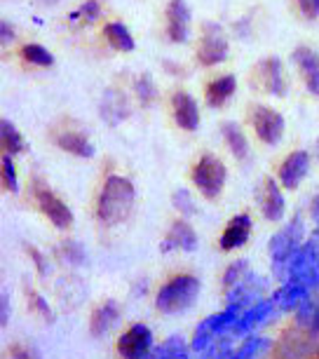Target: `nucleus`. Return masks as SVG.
<instances>
[{"label":"nucleus","mask_w":319,"mask_h":359,"mask_svg":"<svg viewBox=\"0 0 319 359\" xmlns=\"http://www.w3.org/2000/svg\"><path fill=\"white\" fill-rule=\"evenodd\" d=\"M134 202H137V188L130 179L125 176H108L104 191L99 195V221L106 223V226H118V223H125L134 212Z\"/></svg>","instance_id":"f257e3e1"},{"label":"nucleus","mask_w":319,"mask_h":359,"mask_svg":"<svg viewBox=\"0 0 319 359\" xmlns=\"http://www.w3.org/2000/svg\"><path fill=\"white\" fill-rule=\"evenodd\" d=\"M200 289H202V284L198 277L176 275L158 291L155 306L165 315H179L183 310L195 306V301H198V296H200Z\"/></svg>","instance_id":"f03ea898"},{"label":"nucleus","mask_w":319,"mask_h":359,"mask_svg":"<svg viewBox=\"0 0 319 359\" xmlns=\"http://www.w3.org/2000/svg\"><path fill=\"white\" fill-rule=\"evenodd\" d=\"M301 249V219L289 223L287 228H282L273 240H270V256H273V270L277 277H287L289 261L294 259V254Z\"/></svg>","instance_id":"7ed1b4c3"},{"label":"nucleus","mask_w":319,"mask_h":359,"mask_svg":"<svg viewBox=\"0 0 319 359\" xmlns=\"http://www.w3.org/2000/svg\"><path fill=\"white\" fill-rule=\"evenodd\" d=\"M226 165L216 155H202L193 169V184L207 200H216L226 186Z\"/></svg>","instance_id":"20e7f679"},{"label":"nucleus","mask_w":319,"mask_h":359,"mask_svg":"<svg viewBox=\"0 0 319 359\" xmlns=\"http://www.w3.org/2000/svg\"><path fill=\"white\" fill-rule=\"evenodd\" d=\"M202 40L198 47V59L202 66H216L226 62L228 57V38L219 24H205L202 26Z\"/></svg>","instance_id":"39448f33"},{"label":"nucleus","mask_w":319,"mask_h":359,"mask_svg":"<svg viewBox=\"0 0 319 359\" xmlns=\"http://www.w3.org/2000/svg\"><path fill=\"white\" fill-rule=\"evenodd\" d=\"M153 352V331L146 324H132L118 338V355L122 359H146Z\"/></svg>","instance_id":"423d86ee"},{"label":"nucleus","mask_w":319,"mask_h":359,"mask_svg":"<svg viewBox=\"0 0 319 359\" xmlns=\"http://www.w3.org/2000/svg\"><path fill=\"white\" fill-rule=\"evenodd\" d=\"M254 130L263 144L275 146V144H280V139L284 134V118L268 106H256L254 108Z\"/></svg>","instance_id":"0eeeda50"},{"label":"nucleus","mask_w":319,"mask_h":359,"mask_svg":"<svg viewBox=\"0 0 319 359\" xmlns=\"http://www.w3.org/2000/svg\"><path fill=\"white\" fill-rule=\"evenodd\" d=\"M36 200L40 205V212H43L47 219L52 221L54 228L64 230V228H69L73 223L71 209L66 207V202L61 198H57L52 191H47V188H36Z\"/></svg>","instance_id":"6e6552de"},{"label":"nucleus","mask_w":319,"mask_h":359,"mask_svg":"<svg viewBox=\"0 0 319 359\" xmlns=\"http://www.w3.org/2000/svg\"><path fill=\"white\" fill-rule=\"evenodd\" d=\"M130 101L120 90H106L104 97L99 101V113L108 127H118L130 118Z\"/></svg>","instance_id":"1a4fd4ad"},{"label":"nucleus","mask_w":319,"mask_h":359,"mask_svg":"<svg viewBox=\"0 0 319 359\" xmlns=\"http://www.w3.org/2000/svg\"><path fill=\"white\" fill-rule=\"evenodd\" d=\"M308 167H310L308 153L305 151L291 153L280 167V184L287 188V191H296V188L301 186V181L308 176Z\"/></svg>","instance_id":"9d476101"},{"label":"nucleus","mask_w":319,"mask_h":359,"mask_svg":"<svg viewBox=\"0 0 319 359\" xmlns=\"http://www.w3.org/2000/svg\"><path fill=\"white\" fill-rule=\"evenodd\" d=\"M294 62L305 80V87H308L315 97H319V54L312 50V47L301 45L294 50Z\"/></svg>","instance_id":"9b49d317"},{"label":"nucleus","mask_w":319,"mask_h":359,"mask_svg":"<svg viewBox=\"0 0 319 359\" xmlns=\"http://www.w3.org/2000/svg\"><path fill=\"white\" fill-rule=\"evenodd\" d=\"M190 26V10L183 0H169L167 5V33L172 43H186Z\"/></svg>","instance_id":"f8f14e48"},{"label":"nucleus","mask_w":319,"mask_h":359,"mask_svg":"<svg viewBox=\"0 0 319 359\" xmlns=\"http://www.w3.org/2000/svg\"><path fill=\"white\" fill-rule=\"evenodd\" d=\"M174 106V118L179 123L181 130L195 132L200 127V111H198V101L190 97L188 92H176L172 97Z\"/></svg>","instance_id":"ddd939ff"},{"label":"nucleus","mask_w":319,"mask_h":359,"mask_svg":"<svg viewBox=\"0 0 319 359\" xmlns=\"http://www.w3.org/2000/svg\"><path fill=\"white\" fill-rule=\"evenodd\" d=\"M162 252H172V249H181V252H195L198 249V235H195L193 226L188 221H174L169 228L167 237L162 240Z\"/></svg>","instance_id":"4468645a"},{"label":"nucleus","mask_w":319,"mask_h":359,"mask_svg":"<svg viewBox=\"0 0 319 359\" xmlns=\"http://www.w3.org/2000/svg\"><path fill=\"white\" fill-rule=\"evenodd\" d=\"M259 78L263 90L273 97H284L287 94V78H284L282 64L277 57H268L259 64Z\"/></svg>","instance_id":"2eb2a0df"},{"label":"nucleus","mask_w":319,"mask_h":359,"mask_svg":"<svg viewBox=\"0 0 319 359\" xmlns=\"http://www.w3.org/2000/svg\"><path fill=\"white\" fill-rule=\"evenodd\" d=\"M251 235V216L249 214H237L235 219H230L221 235V249L223 252H233V249H240L247 245Z\"/></svg>","instance_id":"dca6fc26"},{"label":"nucleus","mask_w":319,"mask_h":359,"mask_svg":"<svg viewBox=\"0 0 319 359\" xmlns=\"http://www.w3.org/2000/svg\"><path fill=\"white\" fill-rule=\"evenodd\" d=\"M308 296H310V289L305 287V284L287 280V282H284L282 287L273 294V301H275V306H277V308H282V310H287V313H291V310H298V308H301L303 303L308 301Z\"/></svg>","instance_id":"f3484780"},{"label":"nucleus","mask_w":319,"mask_h":359,"mask_svg":"<svg viewBox=\"0 0 319 359\" xmlns=\"http://www.w3.org/2000/svg\"><path fill=\"white\" fill-rule=\"evenodd\" d=\"M120 322V310L115 306L113 301H106L104 306L97 308L92 313V320H90V334L94 338H101L106 334H111L115 329V324Z\"/></svg>","instance_id":"a211bd4d"},{"label":"nucleus","mask_w":319,"mask_h":359,"mask_svg":"<svg viewBox=\"0 0 319 359\" xmlns=\"http://www.w3.org/2000/svg\"><path fill=\"white\" fill-rule=\"evenodd\" d=\"M284 207H287L284 205V195L277 188L275 179H266V184H263V205H261L263 216L268 221H282Z\"/></svg>","instance_id":"6ab92c4d"},{"label":"nucleus","mask_w":319,"mask_h":359,"mask_svg":"<svg viewBox=\"0 0 319 359\" xmlns=\"http://www.w3.org/2000/svg\"><path fill=\"white\" fill-rule=\"evenodd\" d=\"M275 308V301L273 298H268V301H259L256 306L247 308L240 317V322H237L235 331L237 334H249L251 329H256L259 324H263L270 317V313H273Z\"/></svg>","instance_id":"aec40b11"},{"label":"nucleus","mask_w":319,"mask_h":359,"mask_svg":"<svg viewBox=\"0 0 319 359\" xmlns=\"http://www.w3.org/2000/svg\"><path fill=\"white\" fill-rule=\"evenodd\" d=\"M57 146L61 148V151L78 155V158H92L94 155L92 141L80 132H61L57 137Z\"/></svg>","instance_id":"412c9836"},{"label":"nucleus","mask_w":319,"mask_h":359,"mask_svg":"<svg viewBox=\"0 0 319 359\" xmlns=\"http://www.w3.org/2000/svg\"><path fill=\"white\" fill-rule=\"evenodd\" d=\"M237 90V78L235 76H223L207 87V104L212 108H221L226 101L233 97Z\"/></svg>","instance_id":"4be33fe9"},{"label":"nucleus","mask_w":319,"mask_h":359,"mask_svg":"<svg viewBox=\"0 0 319 359\" xmlns=\"http://www.w3.org/2000/svg\"><path fill=\"white\" fill-rule=\"evenodd\" d=\"M221 132H223V139H226V144L230 148V153H233L237 160L249 158V141H247V137H244V132L240 130V125L223 123Z\"/></svg>","instance_id":"5701e85b"},{"label":"nucleus","mask_w":319,"mask_h":359,"mask_svg":"<svg viewBox=\"0 0 319 359\" xmlns=\"http://www.w3.org/2000/svg\"><path fill=\"white\" fill-rule=\"evenodd\" d=\"M104 36H106L108 45H111L113 50H118V52H132L134 50V38H132V33L127 31L125 24H120V22L106 24Z\"/></svg>","instance_id":"b1692460"},{"label":"nucleus","mask_w":319,"mask_h":359,"mask_svg":"<svg viewBox=\"0 0 319 359\" xmlns=\"http://www.w3.org/2000/svg\"><path fill=\"white\" fill-rule=\"evenodd\" d=\"M186 352L188 345L183 341V336H169L165 343L153 348V352L146 359H186Z\"/></svg>","instance_id":"393cba45"},{"label":"nucleus","mask_w":319,"mask_h":359,"mask_svg":"<svg viewBox=\"0 0 319 359\" xmlns=\"http://www.w3.org/2000/svg\"><path fill=\"white\" fill-rule=\"evenodd\" d=\"M0 139H3V151H8V155L22 153L26 148L24 137L17 132V127L12 125L10 120H3V123H0Z\"/></svg>","instance_id":"a878e982"},{"label":"nucleus","mask_w":319,"mask_h":359,"mask_svg":"<svg viewBox=\"0 0 319 359\" xmlns=\"http://www.w3.org/2000/svg\"><path fill=\"white\" fill-rule=\"evenodd\" d=\"M268 345H270V343L266 341V338L251 336V338H247V341H244V343L240 345V348H237L228 359H256L263 350L268 348Z\"/></svg>","instance_id":"bb28decb"},{"label":"nucleus","mask_w":319,"mask_h":359,"mask_svg":"<svg viewBox=\"0 0 319 359\" xmlns=\"http://www.w3.org/2000/svg\"><path fill=\"white\" fill-rule=\"evenodd\" d=\"M134 90H137V97L144 106H151L155 99H158V87H155L153 78L148 73H141V76L134 80Z\"/></svg>","instance_id":"cd10ccee"},{"label":"nucleus","mask_w":319,"mask_h":359,"mask_svg":"<svg viewBox=\"0 0 319 359\" xmlns=\"http://www.w3.org/2000/svg\"><path fill=\"white\" fill-rule=\"evenodd\" d=\"M22 57L26 59V62H31V64H36V66H52V64H54L52 52H50V50H45L43 45H36V43L24 45Z\"/></svg>","instance_id":"c85d7f7f"},{"label":"nucleus","mask_w":319,"mask_h":359,"mask_svg":"<svg viewBox=\"0 0 319 359\" xmlns=\"http://www.w3.org/2000/svg\"><path fill=\"white\" fill-rule=\"evenodd\" d=\"M101 8H99V0H87L83 3L76 12H71V22L73 24H92L94 19H99Z\"/></svg>","instance_id":"c756f323"},{"label":"nucleus","mask_w":319,"mask_h":359,"mask_svg":"<svg viewBox=\"0 0 319 359\" xmlns=\"http://www.w3.org/2000/svg\"><path fill=\"white\" fill-rule=\"evenodd\" d=\"M249 273H251V270H249V266H247V261H235L233 266H230V268L226 270L223 284H226V289L235 287V284H237V282H242Z\"/></svg>","instance_id":"7c9ffc66"},{"label":"nucleus","mask_w":319,"mask_h":359,"mask_svg":"<svg viewBox=\"0 0 319 359\" xmlns=\"http://www.w3.org/2000/svg\"><path fill=\"white\" fill-rule=\"evenodd\" d=\"M3 186L8 188L10 193H17L19 191L17 172H15V165H12L10 155H5V158H3Z\"/></svg>","instance_id":"2f4dec72"},{"label":"nucleus","mask_w":319,"mask_h":359,"mask_svg":"<svg viewBox=\"0 0 319 359\" xmlns=\"http://www.w3.org/2000/svg\"><path fill=\"white\" fill-rule=\"evenodd\" d=\"M174 207L179 209V212L183 214V216H190L195 212V202L190 200V193L188 191H179V193H174Z\"/></svg>","instance_id":"473e14b6"},{"label":"nucleus","mask_w":319,"mask_h":359,"mask_svg":"<svg viewBox=\"0 0 319 359\" xmlns=\"http://www.w3.org/2000/svg\"><path fill=\"white\" fill-rule=\"evenodd\" d=\"M10 359H43V355L36 348H31V345H12Z\"/></svg>","instance_id":"72a5a7b5"},{"label":"nucleus","mask_w":319,"mask_h":359,"mask_svg":"<svg viewBox=\"0 0 319 359\" xmlns=\"http://www.w3.org/2000/svg\"><path fill=\"white\" fill-rule=\"evenodd\" d=\"M296 3H298V8H301L305 19L312 22V19L319 17V0H296Z\"/></svg>","instance_id":"f704fd0d"},{"label":"nucleus","mask_w":319,"mask_h":359,"mask_svg":"<svg viewBox=\"0 0 319 359\" xmlns=\"http://www.w3.org/2000/svg\"><path fill=\"white\" fill-rule=\"evenodd\" d=\"M8 322H10V296L3 291V298H0V324L8 327Z\"/></svg>","instance_id":"c9c22d12"},{"label":"nucleus","mask_w":319,"mask_h":359,"mask_svg":"<svg viewBox=\"0 0 319 359\" xmlns=\"http://www.w3.org/2000/svg\"><path fill=\"white\" fill-rule=\"evenodd\" d=\"M31 298H33V306H36V310L40 315L45 313V317H47V322H52V313H50V308H47V303H45V298L40 296V294H31Z\"/></svg>","instance_id":"e433bc0d"},{"label":"nucleus","mask_w":319,"mask_h":359,"mask_svg":"<svg viewBox=\"0 0 319 359\" xmlns=\"http://www.w3.org/2000/svg\"><path fill=\"white\" fill-rule=\"evenodd\" d=\"M0 36H3V45H8V43L15 40V31H12V26L8 22L0 24Z\"/></svg>","instance_id":"4c0bfd02"},{"label":"nucleus","mask_w":319,"mask_h":359,"mask_svg":"<svg viewBox=\"0 0 319 359\" xmlns=\"http://www.w3.org/2000/svg\"><path fill=\"white\" fill-rule=\"evenodd\" d=\"M31 256L36 259V263H38V270L40 273H45V266H43V259H40V254L36 252V249H31Z\"/></svg>","instance_id":"58836bf2"},{"label":"nucleus","mask_w":319,"mask_h":359,"mask_svg":"<svg viewBox=\"0 0 319 359\" xmlns=\"http://www.w3.org/2000/svg\"><path fill=\"white\" fill-rule=\"evenodd\" d=\"M312 329L315 331H319V308H317V313H315V317H312V324H310Z\"/></svg>","instance_id":"ea45409f"},{"label":"nucleus","mask_w":319,"mask_h":359,"mask_svg":"<svg viewBox=\"0 0 319 359\" xmlns=\"http://www.w3.org/2000/svg\"><path fill=\"white\" fill-rule=\"evenodd\" d=\"M40 3H45V5H54L57 0H40Z\"/></svg>","instance_id":"a19ab883"}]
</instances>
